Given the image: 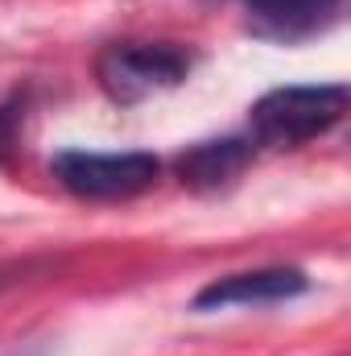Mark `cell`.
Wrapping results in <instances>:
<instances>
[{"label": "cell", "instance_id": "cell-1", "mask_svg": "<svg viewBox=\"0 0 351 356\" xmlns=\"http://www.w3.org/2000/svg\"><path fill=\"white\" fill-rule=\"evenodd\" d=\"M348 88L343 83H298L273 88L248 112L252 145L268 149H298L323 133H331L348 116Z\"/></svg>", "mask_w": 351, "mask_h": 356}, {"label": "cell", "instance_id": "cell-2", "mask_svg": "<svg viewBox=\"0 0 351 356\" xmlns=\"http://www.w3.org/2000/svg\"><path fill=\"white\" fill-rule=\"evenodd\" d=\"M95 75L116 104H141L153 91L178 88L190 75V54L174 42H120L99 54Z\"/></svg>", "mask_w": 351, "mask_h": 356}, {"label": "cell", "instance_id": "cell-3", "mask_svg": "<svg viewBox=\"0 0 351 356\" xmlns=\"http://www.w3.org/2000/svg\"><path fill=\"white\" fill-rule=\"evenodd\" d=\"M54 178L79 195V199H95V203H112V199H132L141 191H149L162 162L153 154H87V149H62L54 158Z\"/></svg>", "mask_w": 351, "mask_h": 356}, {"label": "cell", "instance_id": "cell-4", "mask_svg": "<svg viewBox=\"0 0 351 356\" xmlns=\"http://www.w3.org/2000/svg\"><path fill=\"white\" fill-rule=\"evenodd\" d=\"M310 290V277L293 266H268V269H244L207 282L190 307L194 311H223V307H268V302H289Z\"/></svg>", "mask_w": 351, "mask_h": 356}, {"label": "cell", "instance_id": "cell-5", "mask_svg": "<svg viewBox=\"0 0 351 356\" xmlns=\"http://www.w3.org/2000/svg\"><path fill=\"white\" fill-rule=\"evenodd\" d=\"M252 154H257L252 137H215L190 145L174 162V170L190 191H223L252 166Z\"/></svg>", "mask_w": 351, "mask_h": 356}, {"label": "cell", "instance_id": "cell-6", "mask_svg": "<svg viewBox=\"0 0 351 356\" xmlns=\"http://www.w3.org/2000/svg\"><path fill=\"white\" fill-rule=\"evenodd\" d=\"M240 4L248 8L261 33L285 42L310 38L339 17V0H240Z\"/></svg>", "mask_w": 351, "mask_h": 356}, {"label": "cell", "instance_id": "cell-7", "mask_svg": "<svg viewBox=\"0 0 351 356\" xmlns=\"http://www.w3.org/2000/svg\"><path fill=\"white\" fill-rule=\"evenodd\" d=\"M21 104L12 99V104H0V162H8L12 158V149H17V141H21Z\"/></svg>", "mask_w": 351, "mask_h": 356}, {"label": "cell", "instance_id": "cell-8", "mask_svg": "<svg viewBox=\"0 0 351 356\" xmlns=\"http://www.w3.org/2000/svg\"><path fill=\"white\" fill-rule=\"evenodd\" d=\"M42 261H0V290H8V286H17V282H25L29 273H37Z\"/></svg>", "mask_w": 351, "mask_h": 356}]
</instances>
